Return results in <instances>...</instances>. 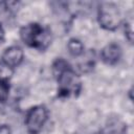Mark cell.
<instances>
[{
  "label": "cell",
  "instance_id": "cell-9",
  "mask_svg": "<svg viewBox=\"0 0 134 134\" xmlns=\"http://www.w3.org/2000/svg\"><path fill=\"white\" fill-rule=\"evenodd\" d=\"M0 134H10V128L7 125L0 126Z\"/></svg>",
  "mask_w": 134,
  "mask_h": 134
},
{
  "label": "cell",
  "instance_id": "cell-4",
  "mask_svg": "<svg viewBox=\"0 0 134 134\" xmlns=\"http://www.w3.org/2000/svg\"><path fill=\"white\" fill-rule=\"evenodd\" d=\"M121 18L118 7L112 3H103L98 8V22L102 27L113 30L120 24Z\"/></svg>",
  "mask_w": 134,
  "mask_h": 134
},
{
  "label": "cell",
  "instance_id": "cell-8",
  "mask_svg": "<svg viewBox=\"0 0 134 134\" xmlns=\"http://www.w3.org/2000/svg\"><path fill=\"white\" fill-rule=\"evenodd\" d=\"M9 94V84L7 80L0 79V104L6 102Z\"/></svg>",
  "mask_w": 134,
  "mask_h": 134
},
{
  "label": "cell",
  "instance_id": "cell-2",
  "mask_svg": "<svg viewBox=\"0 0 134 134\" xmlns=\"http://www.w3.org/2000/svg\"><path fill=\"white\" fill-rule=\"evenodd\" d=\"M20 37L27 46L39 50L47 48L51 41L49 29L38 23H30L23 26L20 30Z\"/></svg>",
  "mask_w": 134,
  "mask_h": 134
},
{
  "label": "cell",
  "instance_id": "cell-6",
  "mask_svg": "<svg viewBox=\"0 0 134 134\" xmlns=\"http://www.w3.org/2000/svg\"><path fill=\"white\" fill-rule=\"evenodd\" d=\"M100 57L102 60L108 64V65H114L116 64L120 57H121V48L119 47V45L115 44V43H111L108 44L107 46H105L100 52Z\"/></svg>",
  "mask_w": 134,
  "mask_h": 134
},
{
  "label": "cell",
  "instance_id": "cell-3",
  "mask_svg": "<svg viewBox=\"0 0 134 134\" xmlns=\"http://www.w3.org/2000/svg\"><path fill=\"white\" fill-rule=\"evenodd\" d=\"M48 118V111L44 106H36L29 109L25 117V127L29 134H39Z\"/></svg>",
  "mask_w": 134,
  "mask_h": 134
},
{
  "label": "cell",
  "instance_id": "cell-5",
  "mask_svg": "<svg viewBox=\"0 0 134 134\" xmlns=\"http://www.w3.org/2000/svg\"><path fill=\"white\" fill-rule=\"evenodd\" d=\"M23 58H24V53L22 48L15 45L6 48L3 51L1 55V61L6 67L14 68L21 64V62L23 61Z\"/></svg>",
  "mask_w": 134,
  "mask_h": 134
},
{
  "label": "cell",
  "instance_id": "cell-10",
  "mask_svg": "<svg viewBox=\"0 0 134 134\" xmlns=\"http://www.w3.org/2000/svg\"><path fill=\"white\" fill-rule=\"evenodd\" d=\"M3 38H4V30H3V28H2V26L0 25V43L2 42V40H3Z\"/></svg>",
  "mask_w": 134,
  "mask_h": 134
},
{
  "label": "cell",
  "instance_id": "cell-1",
  "mask_svg": "<svg viewBox=\"0 0 134 134\" xmlns=\"http://www.w3.org/2000/svg\"><path fill=\"white\" fill-rule=\"evenodd\" d=\"M53 74L59 85V95L64 97L77 95L82 88V82L79 74L62 59L53 64Z\"/></svg>",
  "mask_w": 134,
  "mask_h": 134
},
{
  "label": "cell",
  "instance_id": "cell-7",
  "mask_svg": "<svg viewBox=\"0 0 134 134\" xmlns=\"http://www.w3.org/2000/svg\"><path fill=\"white\" fill-rule=\"evenodd\" d=\"M67 47L69 49V52L72 55H74V57H77V55L82 54L83 51H84V45H83V43L80 40H76V39H71L68 42Z\"/></svg>",
  "mask_w": 134,
  "mask_h": 134
}]
</instances>
